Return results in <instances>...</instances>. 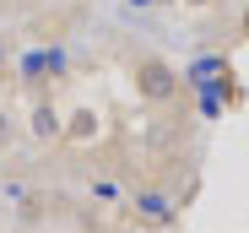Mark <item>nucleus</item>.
<instances>
[{"mask_svg": "<svg viewBox=\"0 0 249 233\" xmlns=\"http://www.w3.org/2000/svg\"><path fill=\"white\" fill-rule=\"evenodd\" d=\"M130 87L141 103H174L179 87H184V76L174 71V60H162V54H141L130 65Z\"/></svg>", "mask_w": 249, "mask_h": 233, "instance_id": "1", "label": "nucleus"}, {"mask_svg": "<svg viewBox=\"0 0 249 233\" xmlns=\"http://www.w3.org/2000/svg\"><path fill=\"white\" fill-rule=\"evenodd\" d=\"M71 76V54L60 49V44H38V49H27L22 60H17V82L22 87H54V82H65Z\"/></svg>", "mask_w": 249, "mask_h": 233, "instance_id": "2", "label": "nucleus"}, {"mask_svg": "<svg viewBox=\"0 0 249 233\" xmlns=\"http://www.w3.org/2000/svg\"><path fill=\"white\" fill-rule=\"evenodd\" d=\"M130 206L146 222H174V201H168V190H157V184H141L136 196H130Z\"/></svg>", "mask_w": 249, "mask_h": 233, "instance_id": "3", "label": "nucleus"}, {"mask_svg": "<svg viewBox=\"0 0 249 233\" xmlns=\"http://www.w3.org/2000/svg\"><path fill=\"white\" fill-rule=\"evenodd\" d=\"M27 125H33V136H38V141H60V130H65V120H60V108H54L49 98H38V103H33V114H27Z\"/></svg>", "mask_w": 249, "mask_h": 233, "instance_id": "4", "label": "nucleus"}, {"mask_svg": "<svg viewBox=\"0 0 249 233\" xmlns=\"http://www.w3.org/2000/svg\"><path fill=\"white\" fill-rule=\"evenodd\" d=\"M233 65H228V54H195L190 60V71H184V82L190 87H206V82H222Z\"/></svg>", "mask_w": 249, "mask_h": 233, "instance_id": "5", "label": "nucleus"}, {"mask_svg": "<svg viewBox=\"0 0 249 233\" xmlns=\"http://www.w3.org/2000/svg\"><path fill=\"white\" fill-rule=\"evenodd\" d=\"M92 136H98V114H92V108H76L71 120H65V130H60V141H65V146L92 141Z\"/></svg>", "mask_w": 249, "mask_h": 233, "instance_id": "6", "label": "nucleus"}, {"mask_svg": "<svg viewBox=\"0 0 249 233\" xmlns=\"http://www.w3.org/2000/svg\"><path fill=\"white\" fill-rule=\"evenodd\" d=\"M87 196H92L98 206H114V201H124V190H119L114 179H92V184H87Z\"/></svg>", "mask_w": 249, "mask_h": 233, "instance_id": "7", "label": "nucleus"}, {"mask_svg": "<svg viewBox=\"0 0 249 233\" xmlns=\"http://www.w3.org/2000/svg\"><path fill=\"white\" fill-rule=\"evenodd\" d=\"M27 196H33V190H27L22 179H0V201H6V206H22Z\"/></svg>", "mask_w": 249, "mask_h": 233, "instance_id": "8", "label": "nucleus"}, {"mask_svg": "<svg viewBox=\"0 0 249 233\" xmlns=\"http://www.w3.org/2000/svg\"><path fill=\"white\" fill-rule=\"evenodd\" d=\"M11 141V120H6V108H0V146Z\"/></svg>", "mask_w": 249, "mask_h": 233, "instance_id": "9", "label": "nucleus"}, {"mask_svg": "<svg viewBox=\"0 0 249 233\" xmlns=\"http://www.w3.org/2000/svg\"><path fill=\"white\" fill-rule=\"evenodd\" d=\"M11 65V49H6V38H0V71H6Z\"/></svg>", "mask_w": 249, "mask_h": 233, "instance_id": "10", "label": "nucleus"}, {"mask_svg": "<svg viewBox=\"0 0 249 233\" xmlns=\"http://www.w3.org/2000/svg\"><path fill=\"white\" fill-rule=\"evenodd\" d=\"M244 44H249V6H244Z\"/></svg>", "mask_w": 249, "mask_h": 233, "instance_id": "11", "label": "nucleus"}, {"mask_svg": "<svg viewBox=\"0 0 249 233\" xmlns=\"http://www.w3.org/2000/svg\"><path fill=\"white\" fill-rule=\"evenodd\" d=\"M130 6H157V0H130Z\"/></svg>", "mask_w": 249, "mask_h": 233, "instance_id": "12", "label": "nucleus"}, {"mask_svg": "<svg viewBox=\"0 0 249 233\" xmlns=\"http://www.w3.org/2000/svg\"><path fill=\"white\" fill-rule=\"evenodd\" d=\"M190 6H206V0H190Z\"/></svg>", "mask_w": 249, "mask_h": 233, "instance_id": "13", "label": "nucleus"}, {"mask_svg": "<svg viewBox=\"0 0 249 233\" xmlns=\"http://www.w3.org/2000/svg\"><path fill=\"white\" fill-rule=\"evenodd\" d=\"M0 212H6V201H0Z\"/></svg>", "mask_w": 249, "mask_h": 233, "instance_id": "14", "label": "nucleus"}]
</instances>
